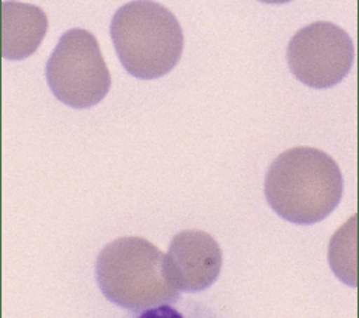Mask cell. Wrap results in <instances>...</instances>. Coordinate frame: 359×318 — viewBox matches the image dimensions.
I'll return each mask as SVG.
<instances>
[{"instance_id":"cell-1","label":"cell","mask_w":359,"mask_h":318,"mask_svg":"<svg viewBox=\"0 0 359 318\" xmlns=\"http://www.w3.org/2000/svg\"><path fill=\"white\" fill-rule=\"evenodd\" d=\"M264 190L270 207L280 218L310 226L337 208L344 180L337 161L327 153L294 147L273 161Z\"/></svg>"},{"instance_id":"cell-2","label":"cell","mask_w":359,"mask_h":318,"mask_svg":"<svg viewBox=\"0 0 359 318\" xmlns=\"http://www.w3.org/2000/svg\"><path fill=\"white\" fill-rule=\"evenodd\" d=\"M96 281L105 298L133 314L179 301L167 278L165 253L139 237L108 243L96 260Z\"/></svg>"},{"instance_id":"cell-3","label":"cell","mask_w":359,"mask_h":318,"mask_svg":"<svg viewBox=\"0 0 359 318\" xmlns=\"http://www.w3.org/2000/svg\"><path fill=\"white\" fill-rule=\"evenodd\" d=\"M110 34L122 67L137 79L165 76L184 51V33L175 14L147 0L119 8L113 15Z\"/></svg>"},{"instance_id":"cell-4","label":"cell","mask_w":359,"mask_h":318,"mask_svg":"<svg viewBox=\"0 0 359 318\" xmlns=\"http://www.w3.org/2000/svg\"><path fill=\"white\" fill-rule=\"evenodd\" d=\"M46 81L68 107L83 110L99 104L110 91L111 76L96 37L82 28L67 31L46 62Z\"/></svg>"},{"instance_id":"cell-5","label":"cell","mask_w":359,"mask_h":318,"mask_svg":"<svg viewBox=\"0 0 359 318\" xmlns=\"http://www.w3.org/2000/svg\"><path fill=\"white\" fill-rule=\"evenodd\" d=\"M355 44L347 31L330 22L301 28L287 48V60L298 81L311 88H330L348 74Z\"/></svg>"},{"instance_id":"cell-6","label":"cell","mask_w":359,"mask_h":318,"mask_svg":"<svg viewBox=\"0 0 359 318\" xmlns=\"http://www.w3.org/2000/svg\"><path fill=\"white\" fill-rule=\"evenodd\" d=\"M222 267V251L216 239L202 230H184L173 237L165 255V272L175 289H208Z\"/></svg>"},{"instance_id":"cell-7","label":"cell","mask_w":359,"mask_h":318,"mask_svg":"<svg viewBox=\"0 0 359 318\" xmlns=\"http://www.w3.org/2000/svg\"><path fill=\"white\" fill-rule=\"evenodd\" d=\"M48 19L39 6L23 2L2 4V56L22 60L41 46Z\"/></svg>"},{"instance_id":"cell-8","label":"cell","mask_w":359,"mask_h":318,"mask_svg":"<svg viewBox=\"0 0 359 318\" xmlns=\"http://www.w3.org/2000/svg\"><path fill=\"white\" fill-rule=\"evenodd\" d=\"M329 263L342 283L356 288L359 278V213H355L330 239Z\"/></svg>"},{"instance_id":"cell-9","label":"cell","mask_w":359,"mask_h":318,"mask_svg":"<svg viewBox=\"0 0 359 318\" xmlns=\"http://www.w3.org/2000/svg\"><path fill=\"white\" fill-rule=\"evenodd\" d=\"M130 318H217L210 309L194 301H185L181 305H165L145 312L133 315Z\"/></svg>"}]
</instances>
